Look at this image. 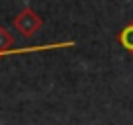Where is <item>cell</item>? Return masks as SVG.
Instances as JSON below:
<instances>
[{
    "label": "cell",
    "instance_id": "1",
    "mask_svg": "<svg viewBox=\"0 0 133 125\" xmlns=\"http://www.w3.org/2000/svg\"><path fill=\"white\" fill-rule=\"evenodd\" d=\"M41 25H43V20L33 12L31 8L22 10V12L14 18V27H16V31H20L24 37H31Z\"/></svg>",
    "mask_w": 133,
    "mask_h": 125
},
{
    "label": "cell",
    "instance_id": "2",
    "mask_svg": "<svg viewBox=\"0 0 133 125\" xmlns=\"http://www.w3.org/2000/svg\"><path fill=\"white\" fill-rule=\"evenodd\" d=\"M65 47H75V43H53V45H41V47H24V49H8L0 51V57L4 55H18V53H31V51H45V49H65Z\"/></svg>",
    "mask_w": 133,
    "mask_h": 125
},
{
    "label": "cell",
    "instance_id": "3",
    "mask_svg": "<svg viewBox=\"0 0 133 125\" xmlns=\"http://www.w3.org/2000/svg\"><path fill=\"white\" fill-rule=\"evenodd\" d=\"M117 39H119V43H121L123 49H127V51H131V53H133V24L125 25V27L119 31Z\"/></svg>",
    "mask_w": 133,
    "mask_h": 125
},
{
    "label": "cell",
    "instance_id": "4",
    "mask_svg": "<svg viewBox=\"0 0 133 125\" xmlns=\"http://www.w3.org/2000/svg\"><path fill=\"white\" fill-rule=\"evenodd\" d=\"M12 43H14V37L10 35V31L0 25V51H8L12 47Z\"/></svg>",
    "mask_w": 133,
    "mask_h": 125
}]
</instances>
